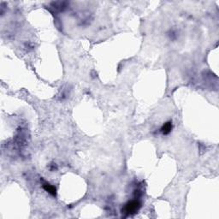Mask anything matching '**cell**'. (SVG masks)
<instances>
[{"label":"cell","mask_w":219,"mask_h":219,"mask_svg":"<svg viewBox=\"0 0 219 219\" xmlns=\"http://www.w3.org/2000/svg\"><path fill=\"white\" fill-rule=\"evenodd\" d=\"M140 207V204L139 201L137 200H132L130 202H128L127 205H126V207H125V212L128 214L130 213H134L136 212Z\"/></svg>","instance_id":"6da1fadb"},{"label":"cell","mask_w":219,"mask_h":219,"mask_svg":"<svg viewBox=\"0 0 219 219\" xmlns=\"http://www.w3.org/2000/svg\"><path fill=\"white\" fill-rule=\"evenodd\" d=\"M43 187L46 191H47L49 193H51L52 195L53 196H56V188H55L53 186H52L51 184L49 183H45L43 185Z\"/></svg>","instance_id":"7a4b0ae2"},{"label":"cell","mask_w":219,"mask_h":219,"mask_svg":"<svg viewBox=\"0 0 219 219\" xmlns=\"http://www.w3.org/2000/svg\"><path fill=\"white\" fill-rule=\"evenodd\" d=\"M171 128H172V124H171L170 122H169L164 123V126H163L162 128H161V130H162V132H163L164 134H168L171 131Z\"/></svg>","instance_id":"3957f363"}]
</instances>
